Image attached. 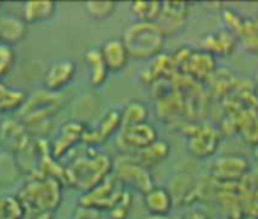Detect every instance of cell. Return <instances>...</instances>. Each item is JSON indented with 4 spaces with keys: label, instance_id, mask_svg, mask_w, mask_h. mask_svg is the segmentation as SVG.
<instances>
[{
    "label": "cell",
    "instance_id": "obj_28",
    "mask_svg": "<svg viewBox=\"0 0 258 219\" xmlns=\"http://www.w3.org/2000/svg\"><path fill=\"white\" fill-rule=\"evenodd\" d=\"M237 131L247 145H258V115L255 108H250L249 112L240 115L237 122Z\"/></svg>",
    "mask_w": 258,
    "mask_h": 219
},
{
    "label": "cell",
    "instance_id": "obj_47",
    "mask_svg": "<svg viewBox=\"0 0 258 219\" xmlns=\"http://www.w3.org/2000/svg\"><path fill=\"white\" fill-rule=\"evenodd\" d=\"M255 19H256V22H258V16H256V17H255Z\"/></svg>",
    "mask_w": 258,
    "mask_h": 219
},
{
    "label": "cell",
    "instance_id": "obj_7",
    "mask_svg": "<svg viewBox=\"0 0 258 219\" xmlns=\"http://www.w3.org/2000/svg\"><path fill=\"white\" fill-rule=\"evenodd\" d=\"M250 174V163L244 155L225 154L210 166V178L217 184H238Z\"/></svg>",
    "mask_w": 258,
    "mask_h": 219
},
{
    "label": "cell",
    "instance_id": "obj_42",
    "mask_svg": "<svg viewBox=\"0 0 258 219\" xmlns=\"http://www.w3.org/2000/svg\"><path fill=\"white\" fill-rule=\"evenodd\" d=\"M5 214H4V196L0 195V219H2Z\"/></svg>",
    "mask_w": 258,
    "mask_h": 219
},
{
    "label": "cell",
    "instance_id": "obj_36",
    "mask_svg": "<svg viewBox=\"0 0 258 219\" xmlns=\"http://www.w3.org/2000/svg\"><path fill=\"white\" fill-rule=\"evenodd\" d=\"M73 219H100V211L78 204L73 210Z\"/></svg>",
    "mask_w": 258,
    "mask_h": 219
},
{
    "label": "cell",
    "instance_id": "obj_11",
    "mask_svg": "<svg viewBox=\"0 0 258 219\" xmlns=\"http://www.w3.org/2000/svg\"><path fill=\"white\" fill-rule=\"evenodd\" d=\"M188 16L190 5L187 2H161V11L155 25L166 38L175 37L185 29Z\"/></svg>",
    "mask_w": 258,
    "mask_h": 219
},
{
    "label": "cell",
    "instance_id": "obj_14",
    "mask_svg": "<svg viewBox=\"0 0 258 219\" xmlns=\"http://www.w3.org/2000/svg\"><path fill=\"white\" fill-rule=\"evenodd\" d=\"M120 130V110L109 108L108 112L99 119L94 125H87L82 145L97 148L99 145L105 143L108 139L115 136Z\"/></svg>",
    "mask_w": 258,
    "mask_h": 219
},
{
    "label": "cell",
    "instance_id": "obj_1",
    "mask_svg": "<svg viewBox=\"0 0 258 219\" xmlns=\"http://www.w3.org/2000/svg\"><path fill=\"white\" fill-rule=\"evenodd\" d=\"M66 166L64 186L87 192L112 174L114 160L99 151L97 148L85 146V149L75 155Z\"/></svg>",
    "mask_w": 258,
    "mask_h": 219
},
{
    "label": "cell",
    "instance_id": "obj_32",
    "mask_svg": "<svg viewBox=\"0 0 258 219\" xmlns=\"http://www.w3.org/2000/svg\"><path fill=\"white\" fill-rule=\"evenodd\" d=\"M220 22L223 25V29L231 32L235 38L243 26V22H244V17L241 14H238L235 10L229 8V7H222L220 8Z\"/></svg>",
    "mask_w": 258,
    "mask_h": 219
},
{
    "label": "cell",
    "instance_id": "obj_6",
    "mask_svg": "<svg viewBox=\"0 0 258 219\" xmlns=\"http://www.w3.org/2000/svg\"><path fill=\"white\" fill-rule=\"evenodd\" d=\"M112 175L124 189L137 190L142 195H145L148 190H151L155 186L154 177L149 169L143 168L142 165L136 163L134 160L124 155H121L120 160L114 161Z\"/></svg>",
    "mask_w": 258,
    "mask_h": 219
},
{
    "label": "cell",
    "instance_id": "obj_43",
    "mask_svg": "<svg viewBox=\"0 0 258 219\" xmlns=\"http://www.w3.org/2000/svg\"><path fill=\"white\" fill-rule=\"evenodd\" d=\"M255 91H256V96H258V69L255 72Z\"/></svg>",
    "mask_w": 258,
    "mask_h": 219
},
{
    "label": "cell",
    "instance_id": "obj_46",
    "mask_svg": "<svg viewBox=\"0 0 258 219\" xmlns=\"http://www.w3.org/2000/svg\"><path fill=\"white\" fill-rule=\"evenodd\" d=\"M0 10H2V2H0Z\"/></svg>",
    "mask_w": 258,
    "mask_h": 219
},
{
    "label": "cell",
    "instance_id": "obj_27",
    "mask_svg": "<svg viewBox=\"0 0 258 219\" xmlns=\"http://www.w3.org/2000/svg\"><path fill=\"white\" fill-rule=\"evenodd\" d=\"M23 177L17 157L8 151H0V186H11Z\"/></svg>",
    "mask_w": 258,
    "mask_h": 219
},
{
    "label": "cell",
    "instance_id": "obj_31",
    "mask_svg": "<svg viewBox=\"0 0 258 219\" xmlns=\"http://www.w3.org/2000/svg\"><path fill=\"white\" fill-rule=\"evenodd\" d=\"M85 13L93 20H105L109 19L117 8V4L112 0H88L84 4Z\"/></svg>",
    "mask_w": 258,
    "mask_h": 219
},
{
    "label": "cell",
    "instance_id": "obj_21",
    "mask_svg": "<svg viewBox=\"0 0 258 219\" xmlns=\"http://www.w3.org/2000/svg\"><path fill=\"white\" fill-rule=\"evenodd\" d=\"M56 13V2L53 0H28L22 5V19L29 25H40L50 20Z\"/></svg>",
    "mask_w": 258,
    "mask_h": 219
},
{
    "label": "cell",
    "instance_id": "obj_2",
    "mask_svg": "<svg viewBox=\"0 0 258 219\" xmlns=\"http://www.w3.org/2000/svg\"><path fill=\"white\" fill-rule=\"evenodd\" d=\"M121 41L129 53V58L136 61H152L164 52L166 37L155 23L133 22L121 34Z\"/></svg>",
    "mask_w": 258,
    "mask_h": 219
},
{
    "label": "cell",
    "instance_id": "obj_9",
    "mask_svg": "<svg viewBox=\"0 0 258 219\" xmlns=\"http://www.w3.org/2000/svg\"><path fill=\"white\" fill-rule=\"evenodd\" d=\"M123 190H124V187L111 174L103 181H100L97 186L84 192L81 195V198L78 199V204L85 205V207H91V208L99 210V211H105L114 205V202L117 201V198L120 196V193Z\"/></svg>",
    "mask_w": 258,
    "mask_h": 219
},
{
    "label": "cell",
    "instance_id": "obj_41",
    "mask_svg": "<svg viewBox=\"0 0 258 219\" xmlns=\"http://www.w3.org/2000/svg\"><path fill=\"white\" fill-rule=\"evenodd\" d=\"M252 155H253V160H255V163H256V166H258V145H255V146H253Z\"/></svg>",
    "mask_w": 258,
    "mask_h": 219
},
{
    "label": "cell",
    "instance_id": "obj_19",
    "mask_svg": "<svg viewBox=\"0 0 258 219\" xmlns=\"http://www.w3.org/2000/svg\"><path fill=\"white\" fill-rule=\"evenodd\" d=\"M28 35V25L20 16L0 14V44L14 47Z\"/></svg>",
    "mask_w": 258,
    "mask_h": 219
},
{
    "label": "cell",
    "instance_id": "obj_34",
    "mask_svg": "<svg viewBox=\"0 0 258 219\" xmlns=\"http://www.w3.org/2000/svg\"><path fill=\"white\" fill-rule=\"evenodd\" d=\"M16 64V52L11 46L0 44V81L8 76Z\"/></svg>",
    "mask_w": 258,
    "mask_h": 219
},
{
    "label": "cell",
    "instance_id": "obj_45",
    "mask_svg": "<svg viewBox=\"0 0 258 219\" xmlns=\"http://www.w3.org/2000/svg\"><path fill=\"white\" fill-rule=\"evenodd\" d=\"M223 219H234V217H231V216H226V217H223Z\"/></svg>",
    "mask_w": 258,
    "mask_h": 219
},
{
    "label": "cell",
    "instance_id": "obj_25",
    "mask_svg": "<svg viewBox=\"0 0 258 219\" xmlns=\"http://www.w3.org/2000/svg\"><path fill=\"white\" fill-rule=\"evenodd\" d=\"M84 60H85V64L88 66L90 69V84L97 88V87H102L108 78V70H106V66L102 60V55H100V50L99 47H90L85 50L84 53Z\"/></svg>",
    "mask_w": 258,
    "mask_h": 219
},
{
    "label": "cell",
    "instance_id": "obj_24",
    "mask_svg": "<svg viewBox=\"0 0 258 219\" xmlns=\"http://www.w3.org/2000/svg\"><path fill=\"white\" fill-rule=\"evenodd\" d=\"M149 119V108L142 100H129L123 110H120V128L134 127L148 122Z\"/></svg>",
    "mask_w": 258,
    "mask_h": 219
},
{
    "label": "cell",
    "instance_id": "obj_3",
    "mask_svg": "<svg viewBox=\"0 0 258 219\" xmlns=\"http://www.w3.org/2000/svg\"><path fill=\"white\" fill-rule=\"evenodd\" d=\"M62 187L64 184L55 178L29 175L16 196L26 211L55 213L62 202Z\"/></svg>",
    "mask_w": 258,
    "mask_h": 219
},
{
    "label": "cell",
    "instance_id": "obj_5",
    "mask_svg": "<svg viewBox=\"0 0 258 219\" xmlns=\"http://www.w3.org/2000/svg\"><path fill=\"white\" fill-rule=\"evenodd\" d=\"M182 133L187 137V149L190 155L198 160L211 158L217 152L222 140L219 130L208 124L188 122L182 127Z\"/></svg>",
    "mask_w": 258,
    "mask_h": 219
},
{
    "label": "cell",
    "instance_id": "obj_44",
    "mask_svg": "<svg viewBox=\"0 0 258 219\" xmlns=\"http://www.w3.org/2000/svg\"><path fill=\"white\" fill-rule=\"evenodd\" d=\"M2 219H13V217H8V216H4Z\"/></svg>",
    "mask_w": 258,
    "mask_h": 219
},
{
    "label": "cell",
    "instance_id": "obj_38",
    "mask_svg": "<svg viewBox=\"0 0 258 219\" xmlns=\"http://www.w3.org/2000/svg\"><path fill=\"white\" fill-rule=\"evenodd\" d=\"M22 219H53L52 211H25Z\"/></svg>",
    "mask_w": 258,
    "mask_h": 219
},
{
    "label": "cell",
    "instance_id": "obj_13",
    "mask_svg": "<svg viewBox=\"0 0 258 219\" xmlns=\"http://www.w3.org/2000/svg\"><path fill=\"white\" fill-rule=\"evenodd\" d=\"M217 70L216 58L201 49H191L184 63L178 69V75H182L195 82H207Z\"/></svg>",
    "mask_w": 258,
    "mask_h": 219
},
{
    "label": "cell",
    "instance_id": "obj_29",
    "mask_svg": "<svg viewBox=\"0 0 258 219\" xmlns=\"http://www.w3.org/2000/svg\"><path fill=\"white\" fill-rule=\"evenodd\" d=\"M161 11V2H146V0H137V2L129 4V13L133 14L136 22L155 23Z\"/></svg>",
    "mask_w": 258,
    "mask_h": 219
},
{
    "label": "cell",
    "instance_id": "obj_37",
    "mask_svg": "<svg viewBox=\"0 0 258 219\" xmlns=\"http://www.w3.org/2000/svg\"><path fill=\"white\" fill-rule=\"evenodd\" d=\"M179 219H211L210 214L204 210V208H199V207H190L184 214L182 217Z\"/></svg>",
    "mask_w": 258,
    "mask_h": 219
},
{
    "label": "cell",
    "instance_id": "obj_33",
    "mask_svg": "<svg viewBox=\"0 0 258 219\" xmlns=\"http://www.w3.org/2000/svg\"><path fill=\"white\" fill-rule=\"evenodd\" d=\"M133 193L129 189H124L120 196L117 198V201L114 202V205L108 210L109 211V217L111 219H127V214L131 211V205H133Z\"/></svg>",
    "mask_w": 258,
    "mask_h": 219
},
{
    "label": "cell",
    "instance_id": "obj_26",
    "mask_svg": "<svg viewBox=\"0 0 258 219\" xmlns=\"http://www.w3.org/2000/svg\"><path fill=\"white\" fill-rule=\"evenodd\" d=\"M237 41L246 53L253 57L258 55V22L255 17H244Z\"/></svg>",
    "mask_w": 258,
    "mask_h": 219
},
{
    "label": "cell",
    "instance_id": "obj_40",
    "mask_svg": "<svg viewBox=\"0 0 258 219\" xmlns=\"http://www.w3.org/2000/svg\"><path fill=\"white\" fill-rule=\"evenodd\" d=\"M143 219H179V217H169V216H158V214H149Z\"/></svg>",
    "mask_w": 258,
    "mask_h": 219
},
{
    "label": "cell",
    "instance_id": "obj_35",
    "mask_svg": "<svg viewBox=\"0 0 258 219\" xmlns=\"http://www.w3.org/2000/svg\"><path fill=\"white\" fill-rule=\"evenodd\" d=\"M4 196V214L13 219H22L25 216V207L16 195H2Z\"/></svg>",
    "mask_w": 258,
    "mask_h": 219
},
{
    "label": "cell",
    "instance_id": "obj_16",
    "mask_svg": "<svg viewBox=\"0 0 258 219\" xmlns=\"http://www.w3.org/2000/svg\"><path fill=\"white\" fill-rule=\"evenodd\" d=\"M76 63L70 58L53 61L44 73L43 88L52 93L64 91L76 76Z\"/></svg>",
    "mask_w": 258,
    "mask_h": 219
},
{
    "label": "cell",
    "instance_id": "obj_30",
    "mask_svg": "<svg viewBox=\"0 0 258 219\" xmlns=\"http://www.w3.org/2000/svg\"><path fill=\"white\" fill-rule=\"evenodd\" d=\"M100 105V102L96 99L94 94L87 93L79 96V99L75 103V110H73V119L88 125V122L93 119V116L96 115V110Z\"/></svg>",
    "mask_w": 258,
    "mask_h": 219
},
{
    "label": "cell",
    "instance_id": "obj_22",
    "mask_svg": "<svg viewBox=\"0 0 258 219\" xmlns=\"http://www.w3.org/2000/svg\"><path fill=\"white\" fill-rule=\"evenodd\" d=\"M143 202L149 214L158 216H169V213L175 207L172 196L164 186H154L151 190H148L143 195Z\"/></svg>",
    "mask_w": 258,
    "mask_h": 219
},
{
    "label": "cell",
    "instance_id": "obj_39",
    "mask_svg": "<svg viewBox=\"0 0 258 219\" xmlns=\"http://www.w3.org/2000/svg\"><path fill=\"white\" fill-rule=\"evenodd\" d=\"M235 219H258V214L256 213H249V211H243L240 213Z\"/></svg>",
    "mask_w": 258,
    "mask_h": 219
},
{
    "label": "cell",
    "instance_id": "obj_10",
    "mask_svg": "<svg viewBox=\"0 0 258 219\" xmlns=\"http://www.w3.org/2000/svg\"><path fill=\"white\" fill-rule=\"evenodd\" d=\"M87 125L76 121V119H69L66 121L55 137L49 140L50 143V154L61 161V158L67 157L73 149H76L82 143V137L85 133Z\"/></svg>",
    "mask_w": 258,
    "mask_h": 219
},
{
    "label": "cell",
    "instance_id": "obj_20",
    "mask_svg": "<svg viewBox=\"0 0 258 219\" xmlns=\"http://www.w3.org/2000/svg\"><path fill=\"white\" fill-rule=\"evenodd\" d=\"M170 143L164 139H157L155 142H152L151 145H148L146 148L131 154V155H124L129 157L131 160H134L136 163L142 165L146 169H151L160 163H163L169 155H170Z\"/></svg>",
    "mask_w": 258,
    "mask_h": 219
},
{
    "label": "cell",
    "instance_id": "obj_23",
    "mask_svg": "<svg viewBox=\"0 0 258 219\" xmlns=\"http://www.w3.org/2000/svg\"><path fill=\"white\" fill-rule=\"evenodd\" d=\"M28 93L22 88L8 87L4 81H0V115L17 113L23 106Z\"/></svg>",
    "mask_w": 258,
    "mask_h": 219
},
{
    "label": "cell",
    "instance_id": "obj_15",
    "mask_svg": "<svg viewBox=\"0 0 258 219\" xmlns=\"http://www.w3.org/2000/svg\"><path fill=\"white\" fill-rule=\"evenodd\" d=\"M166 189L172 196L173 205L188 207L199 201V181L188 172H176L172 175Z\"/></svg>",
    "mask_w": 258,
    "mask_h": 219
},
{
    "label": "cell",
    "instance_id": "obj_4",
    "mask_svg": "<svg viewBox=\"0 0 258 219\" xmlns=\"http://www.w3.org/2000/svg\"><path fill=\"white\" fill-rule=\"evenodd\" d=\"M69 93H52L44 88L35 90L28 94L23 106L16 113V118L20 119L25 125L52 121L69 102Z\"/></svg>",
    "mask_w": 258,
    "mask_h": 219
},
{
    "label": "cell",
    "instance_id": "obj_17",
    "mask_svg": "<svg viewBox=\"0 0 258 219\" xmlns=\"http://www.w3.org/2000/svg\"><path fill=\"white\" fill-rule=\"evenodd\" d=\"M237 47H238L237 38L231 32L225 31L223 28L214 32L204 34L199 40V49L213 55L214 58L229 57L235 52Z\"/></svg>",
    "mask_w": 258,
    "mask_h": 219
},
{
    "label": "cell",
    "instance_id": "obj_12",
    "mask_svg": "<svg viewBox=\"0 0 258 219\" xmlns=\"http://www.w3.org/2000/svg\"><path fill=\"white\" fill-rule=\"evenodd\" d=\"M32 143V137L25 124L16 116L7 118L0 122V146L14 155L26 151Z\"/></svg>",
    "mask_w": 258,
    "mask_h": 219
},
{
    "label": "cell",
    "instance_id": "obj_18",
    "mask_svg": "<svg viewBox=\"0 0 258 219\" xmlns=\"http://www.w3.org/2000/svg\"><path fill=\"white\" fill-rule=\"evenodd\" d=\"M108 73H120L129 63V53L121 38H108L99 47Z\"/></svg>",
    "mask_w": 258,
    "mask_h": 219
},
{
    "label": "cell",
    "instance_id": "obj_8",
    "mask_svg": "<svg viewBox=\"0 0 258 219\" xmlns=\"http://www.w3.org/2000/svg\"><path fill=\"white\" fill-rule=\"evenodd\" d=\"M157 139H158L157 128L152 124L145 122L134 127L120 128L118 133L115 134V146L121 152V155H131L146 148Z\"/></svg>",
    "mask_w": 258,
    "mask_h": 219
}]
</instances>
